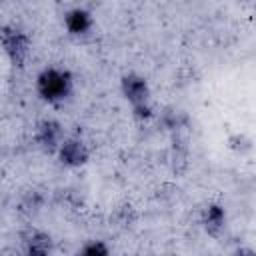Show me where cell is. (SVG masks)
Masks as SVG:
<instances>
[{
    "label": "cell",
    "instance_id": "8992f818",
    "mask_svg": "<svg viewBox=\"0 0 256 256\" xmlns=\"http://www.w3.org/2000/svg\"><path fill=\"white\" fill-rule=\"evenodd\" d=\"M20 246L28 256H48L54 250V240L50 232L30 224L20 232Z\"/></svg>",
    "mask_w": 256,
    "mask_h": 256
},
{
    "label": "cell",
    "instance_id": "3957f363",
    "mask_svg": "<svg viewBox=\"0 0 256 256\" xmlns=\"http://www.w3.org/2000/svg\"><path fill=\"white\" fill-rule=\"evenodd\" d=\"M0 50L12 66L22 68L30 58L32 38L28 36L26 30L14 24H2L0 26Z\"/></svg>",
    "mask_w": 256,
    "mask_h": 256
},
{
    "label": "cell",
    "instance_id": "8fae6325",
    "mask_svg": "<svg viewBox=\"0 0 256 256\" xmlns=\"http://www.w3.org/2000/svg\"><path fill=\"white\" fill-rule=\"evenodd\" d=\"M228 148L234 150V152H238V154H246V152L252 150V140L246 134L238 132V134H232L228 138Z\"/></svg>",
    "mask_w": 256,
    "mask_h": 256
},
{
    "label": "cell",
    "instance_id": "9c48e42d",
    "mask_svg": "<svg viewBox=\"0 0 256 256\" xmlns=\"http://www.w3.org/2000/svg\"><path fill=\"white\" fill-rule=\"evenodd\" d=\"M160 122L168 128V130H180L188 124V116L184 110H178V108H168L166 112L160 114Z\"/></svg>",
    "mask_w": 256,
    "mask_h": 256
},
{
    "label": "cell",
    "instance_id": "ba28073f",
    "mask_svg": "<svg viewBox=\"0 0 256 256\" xmlns=\"http://www.w3.org/2000/svg\"><path fill=\"white\" fill-rule=\"evenodd\" d=\"M226 210L222 204L218 202H208L202 210H200V226L202 230L212 236V238H220L226 230Z\"/></svg>",
    "mask_w": 256,
    "mask_h": 256
},
{
    "label": "cell",
    "instance_id": "7c38bea8",
    "mask_svg": "<svg viewBox=\"0 0 256 256\" xmlns=\"http://www.w3.org/2000/svg\"><path fill=\"white\" fill-rule=\"evenodd\" d=\"M116 222H118V226H122V228L132 226V224L136 222V212H134V208H132L130 204L120 206V208L116 210Z\"/></svg>",
    "mask_w": 256,
    "mask_h": 256
},
{
    "label": "cell",
    "instance_id": "5b68a950",
    "mask_svg": "<svg viewBox=\"0 0 256 256\" xmlns=\"http://www.w3.org/2000/svg\"><path fill=\"white\" fill-rule=\"evenodd\" d=\"M54 156H56L58 164L64 166V168H80V166L88 164V160L92 156V150H90V146L84 138L66 134V138L60 142Z\"/></svg>",
    "mask_w": 256,
    "mask_h": 256
},
{
    "label": "cell",
    "instance_id": "6da1fadb",
    "mask_svg": "<svg viewBox=\"0 0 256 256\" xmlns=\"http://www.w3.org/2000/svg\"><path fill=\"white\" fill-rule=\"evenodd\" d=\"M38 98L50 106L62 104L74 94V74L64 66H46L34 78Z\"/></svg>",
    "mask_w": 256,
    "mask_h": 256
},
{
    "label": "cell",
    "instance_id": "7a4b0ae2",
    "mask_svg": "<svg viewBox=\"0 0 256 256\" xmlns=\"http://www.w3.org/2000/svg\"><path fill=\"white\" fill-rule=\"evenodd\" d=\"M120 94L130 104L132 118L138 122H148L156 116L152 106V90L148 80L138 72H126L120 78Z\"/></svg>",
    "mask_w": 256,
    "mask_h": 256
},
{
    "label": "cell",
    "instance_id": "52a82bcc",
    "mask_svg": "<svg viewBox=\"0 0 256 256\" xmlns=\"http://www.w3.org/2000/svg\"><path fill=\"white\" fill-rule=\"evenodd\" d=\"M62 26L68 36L72 38H84L94 30V14L84 6H74L66 10L62 18Z\"/></svg>",
    "mask_w": 256,
    "mask_h": 256
},
{
    "label": "cell",
    "instance_id": "30bf717a",
    "mask_svg": "<svg viewBox=\"0 0 256 256\" xmlns=\"http://www.w3.org/2000/svg\"><path fill=\"white\" fill-rule=\"evenodd\" d=\"M78 254H84V256H108L110 254V248L104 240H88L86 244H82L78 248Z\"/></svg>",
    "mask_w": 256,
    "mask_h": 256
},
{
    "label": "cell",
    "instance_id": "277c9868",
    "mask_svg": "<svg viewBox=\"0 0 256 256\" xmlns=\"http://www.w3.org/2000/svg\"><path fill=\"white\" fill-rule=\"evenodd\" d=\"M32 138H34V144L38 150H42L44 154H56L60 142L66 138V130L60 120L46 116L36 122Z\"/></svg>",
    "mask_w": 256,
    "mask_h": 256
}]
</instances>
